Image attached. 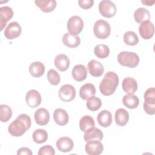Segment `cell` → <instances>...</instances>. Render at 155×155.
Returning <instances> with one entry per match:
<instances>
[{"label": "cell", "instance_id": "25", "mask_svg": "<svg viewBox=\"0 0 155 155\" xmlns=\"http://www.w3.org/2000/svg\"><path fill=\"white\" fill-rule=\"evenodd\" d=\"M45 70L44 65L39 61L32 62L28 68V71L31 75L34 78H39L42 76Z\"/></svg>", "mask_w": 155, "mask_h": 155}, {"label": "cell", "instance_id": "38", "mask_svg": "<svg viewBox=\"0 0 155 155\" xmlns=\"http://www.w3.org/2000/svg\"><path fill=\"white\" fill-rule=\"evenodd\" d=\"M94 4L93 0H79L78 4L83 9H88L91 8Z\"/></svg>", "mask_w": 155, "mask_h": 155}, {"label": "cell", "instance_id": "39", "mask_svg": "<svg viewBox=\"0 0 155 155\" xmlns=\"http://www.w3.org/2000/svg\"><path fill=\"white\" fill-rule=\"evenodd\" d=\"M32 152L30 149L27 148V147H22L19 148L17 151L18 155H21V154H27V155H32Z\"/></svg>", "mask_w": 155, "mask_h": 155}, {"label": "cell", "instance_id": "16", "mask_svg": "<svg viewBox=\"0 0 155 155\" xmlns=\"http://www.w3.org/2000/svg\"><path fill=\"white\" fill-rule=\"evenodd\" d=\"M34 117L37 124L39 125H45L49 122L50 114L47 109L40 108L35 111Z\"/></svg>", "mask_w": 155, "mask_h": 155}, {"label": "cell", "instance_id": "8", "mask_svg": "<svg viewBox=\"0 0 155 155\" xmlns=\"http://www.w3.org/2000/svg\"><path fill=\"white\" fill-rule=\"evenodd\" d=\"M76 96V90L70 84L62 85L59 90V97L64 102H70Z\"/></svg>", "mask_w": 155, "mask_h": 155}, {"label": "cell", "instance_id": "34", "mask_svg": "<svg viewBox=\"0 0 155 155\" xmlns=\"http://www.w3.org/2000/svg\"><path fill=\"white\" fill-rule=\"evenodd\" d=\"M124 42L128 45H135L139 42V38L137 34L133 31L125 32L123 36Z\"/></svg>", "mask_w": 155, "mask_h": 155}, {"label": "cell", "instance_id": "23", "mask_svg": "<svg viewBox=\"0 0 155 155\" xmlns=\"http://www.w3.org/2000/svg\"><path fill=\"white\" fill-rule=\"evenodd\" d=\"M114 119L117 125L124 127L128 122L129 113L124 108H119L115 112Z\"/></svg>", "mask_w": 155, "mask_h": 155}, {"label": "cell", "instance_id": "3", "mask_svg": "<svg viewBox=\"0 0 155 155\" xmlns=\"http://www.w3.org/2000/svg\"><path fill=\"white\" fill-rule=\"evenodd\" d=\"M117 58L119 64L130 68H134L137 66L140 61L139 57L136 53L126 51L119 53Z\"/></svg>", "mask_w": 155, "mask_h": 155}, {"label": "cell", "instance_id": "32", "mask_svg": "<svg viewBox=\"0 0 155 155\" xmlns=\"http://www.w3.org/2000/svg\"><path fill=\"white\" fill-rule=\"evenodd\" d=\"M94 53L98 58L104 59L108 56L110 48L107 45L98 44L94 48Z\"/></svg>", "mask_w": 155, "mask_h": 155}, {"label": "cell", "instance_id": "30", "mask_svg": "<svg viewBox=\"0 0 155 155\" xmlns=\"http://www.w3.org/2000/svg\"><path fill=\"white\" fill-rule=\"evenodd\" d=\"M123 104L128 108L134 109L137 107L139 104L138 97L133 94H128L124 96L122 98Z\"/></svg>", "mask_w": 155, "mask_h": 155}, {"label": "cell", "instance_id": "15", "mask_svg": "<svg viewBox=\"0 0 155 155\" xmlns=\"http://www.w3.org/2000/svg\"><path fill=\"white\" fill-rule=\"evenodd\" d=\"M87 68L90 74L94 77H99L104 72L103 65L100 62L94 59H92L88 62Z\"/></svg>", "mask_w": 155, "mask_h": 155}, {"label": "cell", "instance_id": "31", "mask_svg": "<svg viewBox=\"0 0 155 155\" xmlns=\"http://www.w3.org/2000/svg\"><path fill=\"white\" fill-rule=\"evenodd\" d=\"M32 138L35 142L37 143H42L47 141L48 139V134L44 129H36L33 133Z\"/></svg>", "mask_w": 155, "mask_h": 155}, {"label": "cell", "instance_id": "18", "mask_svg": "<svg viewBox=\"0 0 155 155\" xmlns=\"http://www.w3.org/2000/svg\"><path fill=\"white\" fill-rule=\"evenodd\" d=\"M55 67L61 71H66L70 66V59L68 57L64 54H58L54 60Z\"/></svg>", "mask_w": 155, "mask_h": 155}, {"label": "cell", "instance_id": "14", "mask_svg": "<svg viewBox=\"0 0 155 155\" xmlns=\"http://www.w3.org/2000/svg\"><path fill=\"white\" fill-rule=\"evenodd\" d=\"M56 146L58 150L63 153L70 151L74 147V143L72 139L68 137H60L56 143Z\"/></svg>", "mask_w": 155, "mask_h": 155}, {"label": "cell", "instance_id": "5", "mask_svg": "<svg viewBox=\"0 0 155 155\" xmlns=\"http://www.w3.org/2000/svg\"><path fill=\"white\" fill-rule=\"evenodd\" d=\"M143 109L146 113L153 115L155 113V89L154 88H148L144 93Z\"/></svg>", "mask_w": 155, "mask_h": 155}, {"label": "cell", "instance_id": "22", "mask_svg": "<svg viewBox=\"0 0 155 155\" xmlns=\"http://www.w3.org/2000/svg\"><path fill=\"white\" fill-rule=\"evenodd\" d=\"M96 94V88L94 85L90 83L84 84L79 90V96L81 99L87 100Z\"/></svg>", "mask_w": 155, "mask_h": 155}, {"label": "cell", "instance_id": "29", "mask_svg": "<svg viewBox=\"0 0 155 155\" xmlns=\"http://www.w3.org/2000/svg\"><path fill=\"white\" fill-rule=\"evenodd\" d=\"M134 18L136 22L140 24L142 22L148 21L150 18V14L147 8L139 7L134 11Z\"/></svg>", "mask_w": 155, "mask_h": 155}, {"label": "cell", "instance_id": "28", "mask_svg": "<svg viewBox=\"0 0 155 155\" xmlns=\"http://www.w3.org/2000/svg\"><path fill=\"white\" fill-rule=\"evenodd\" d=\"M94 126L95 123L94 119L89 115L82 116L79 120V128L84 133L94 128Z\"/></svg>", "mask_w": 155, "mask_h": 155}, {"label": "cell", "instance_id": "13", "mask_svg": "<svg viewBox=\"0 0 155 155\" xmlns=\"http://www.w3.org/2000/svg\"><path fill=\"white\" fill-rule=\"evenodd\" d=\"M13 16V11L8 6H3L0 8V30L2 31L7 22Z\"/></svg>", "mask_w": 155, "mask_h": 155}, {"label": "cell", "instance_id": "27", "mask_svg": "<svg viewBox=\"0 0 155 155\" xmlns=\"http://www.w3.org/2000/svg\"><path fill=\"white\" fill-rule=\"evenodd\" d=\"M103 137L104 134L102 131L100 129L94 127L85 133L84 135V139L86 142L92 140L100 141L103 139Z\"/></svg>", "mask_w": 155, "mask_h": 155}, {"label": "cell", "instance_id": "40", "mask_svg": "<svg viewBox=\"0 0 155 155\" xmlns=\"http://www.w3.org/2000/svg\"><path fill=\"white\" fill-rule=\"evenodd\" d=\"M141 2H142V3L145 4L146 5H153V4L154 3V1H153L151 2L150 1H142Z\"/></svg>", "mask_w": 155, "mask_h": 155}, {"label": "cell", "instance_id": "10", "mask_svg": "<svg viewBox=\"0 0 155 155\" xmlns=\"http://www.w3.org/2000/svg\"><path fill=\"white\" fill-rule=\"evenodd\" d=\"M139 32L140 36L144 39L151 38L154 33L153 24L150 20L142 22L139 27Z\"/></svg>", "mask_w": 155, "mask_h": 155}, {"label": "cell", "instance_id": "17", "mask_svg": "<svg viewBox=\"0 0 155 155\" xmlns=\"http://www.w3.org/2000/svg\"><path fill=\"white\" fill-rule=\"evenodd\" d=\"M53 119L55 122L60 126L65 125L69 120L67 112L65 110L60 108L54 110L53 113Z\"/></svg>", "mask_w": 155, "mask_h": 155}, {"label": "cell", "instance_id": "11", "mask_svg": "<svg viewBox=\"0 0 155 155\" xmlns=\"http://www.w3.org/2000/svg\"><path fill=\"white\" fill-rule=\"evenodd\" d=\"M85 150L89 155H99L104 150V145L99 140H88L85 144Z\"/></svg>", "mask_w": 155, "mask_h": 155}, {"label": "cell", "instance_id": "1", "mask_svg": "<svg viewBox=\"0 0 155 155\" xmlns=\"http://www.w3.org/2000/svg\"><path fill=\"white\" fill-rule=\"evenodd\" d=\"M31 124L30 117L26 114H21L9 125L8 131L12 136L19 137L30 128Z\"/></svg>", "mask_w": 155, "mask_h": 155}, {"label": "cell", "instance_id": "20", "mask_svg": "<svg viewBox=\"0 0 155 155\" xmlns=\"http://www.w3.org/2000/svg\"><path fill=\"white\" fill-rule=\"evenodd\" d=\"M122 87L125 93L133 94L137 90V83L134 78L127 77L124 78L122 81Z\"/></svg>", "mask_w": 155, "mask_h": 155}, {"label": "cell", "instance_id": "26", "mask_svg": "<svg viewBox=\"0 0 155 155\" xmlns=\"http://www.w3.org/2000/svg\"><path fill=\"white\" fill-rule=\"evenodd\" d=\"M35 3L45 13L53 12L56 7V1L55 0H36Z\"/></svg>", "mask_w": 155, "mask_h": 155}, {"label": "cell", "instance_id": "12", "mask_svg": "<svg viewBox=\"0 0 155 155\" xmlns=\"http://www.w3.org/2000/svg\"><path fill=\"white\" fill-rule=\"evenodd\" d=\"M41 96L36 90H29L25 96V101L31 108H36L41 103Z\"/></svg>", "mask_w": 155, "mask_h": 155}, {"label": "cell", "instance_id": "6", "mask_svg": "<svg viewBox=\"0 0 155 155\" xmlns=\"http://www.w3.org/2000/svg\"><path fill=\"white\" fill-rule=\"evenodd\" d=\"M67 28L70 33L74 35H78L83 30V20L78 16H73L68 20Z\"/></svg>", "mask_w": 155, "mask_h": 155}, {"label": "cell", "instance_id": "36", "mask_svg": "<svg viewBox=\"0 0 155 155\" xmlns=\"http://www.w3.org/2000/svg\"><path fill=\"white\" fill-rule=\"evenodd\" d=\"M47 79L48 82L53 85H57L60 83L61 77L59 74L54 69H50L47 72Z\"/></svg>", "mask_w": 155, "mask_h": 155}, {"label": "cell", "instance_id": "24", "mask_svg": "<svg viewBox=\"0 0 155 155\" xmlns=\"http://www.w3.org/2000/svg\"><path fill=\"white\" fill-rule=\"evenodd\" d=\"M97 120L101 127H108L112 123L111 113L108 110H102L97 114Z\"/></svg>", "mask_w": 155, "mask_h": 155}, {"label": "cell", "instance_id": "19", "mask_svg": "<svg viewBox=\"0 0 155 155\" xmlns=\"http://www.w3.org/2000/svg\"><path fill=\"white\" fill-rule=\"evenodd\" d=\"M73 79L78 81L81 82L84 81L87 76V68L81 64H78L74 66L71 71Z\"/></svg>", "mask_w": 155, "mask_h": 155}, {"label": "cell", "instance_id": "7", "mask_svg": "<svg viewBox=\"0 0 155 155\" xmlns=\"http://www.w3.org/2000/svg\"><path fill=\"white\" fill-rule=\"evenodd\" d=\"M99 11L100 13L105 18L113 17L117 11L114 3L109 0H103L99 2Z\"/></svg>", "mask_w": 155, "mask_h": 155}, {"label": "cell", "instance_id": "4", "mask_svg": "<svg viewBox=\"0 0 155 155\" xmlns=\"http://www.w3.org/2000/svg\"><path fill=\"white\" fill-rule=\"evenodd\" d=\"M93 32L96 37L104 39L108 38L111 33V27L109 23L103 19H99L95 22Z\"/></svg>", "mask_w": 155, "mask_h": 155}, {"label": "cell", "instance_id": "37", "mask_svg": "<svg viewBox=\"0 0 155 155\" xmlns=\"http://www.w3.org/2000/svg\"><path fill=\"white\" fill-rule=\"evenodd\" d=\"M54 154L55 151L54 148L50 145H46L43 147H41L38 152V155H54Z\"/></svg>", "mask_w": 155, "mask_h": 155}, {"label": "cell", "instance_id": "9", "mask_svg": "<svg viewBox=\"0 0 155 155\" xmlns=\"http://www.w3.org/2000/svg\"><path fill=\"white\" fill-rule=\"evenodd\" d=\"M22 28L20 24L16 21L10 22L4 31V36L8 39L12 40L20 36Z\"/></svg>", "mask_w": 155, "mask_h": 155}, {"label": "cell", "instance_id": "35", "mask_svg": "<svg viewBox=\"0 0 155 155\" xmlns=\"http://www.w3.org/2000/svg\"><path fill=\"white\" fill-rule=\"evenodd\" d=\"M12 116V110L7 105L2 104L0 105V120L2 122H8Z\"/></svg>", "mask_w": 155, "mask_h": 155}, {"label": "cell", "instance_id": "33", "mask_svg": "<svg viewBox=\"0 0 155 155\" xmlns=\"http://www.w3.org/2000/svg\"><path fill=\"white\" fill-rule=\"evenodd\" d=\"M86 106L89 110L95 111L101 107L102 101L99 97L93 96L87 100Z\"/></svg>", "mask_w": 155, "mask_h": 155}, {"label": "cell", "instance_id": "2", "mask_svg": "<svg viewBox=\"0 0 155 155\" xmlns=\"http://www.w3.org/2000/svg\"><path fill=\"white\" fill-rule=\"evenodd\" d=\"M119 84V77L113 71H108L105 74L100 83L99 90L104 96H110L113 94Z\"/></svg>", "mask_w": 155, "mask_h": 155}, {"label": "cell", "instance_id": "21", "mask_svg": "<svg viewBox=\"0 0 155 155\" xmlns=\"http://www.w3.org/2000/svg\"><path fill=\"white\" fill-rule=\"evenodd\" d=\"M63 44L69 48H76L79 45L81 39L79 36L66 33L62 37Z\"/></svg>", "mask_w": 155, "mask_h": 155}]
</instances>
